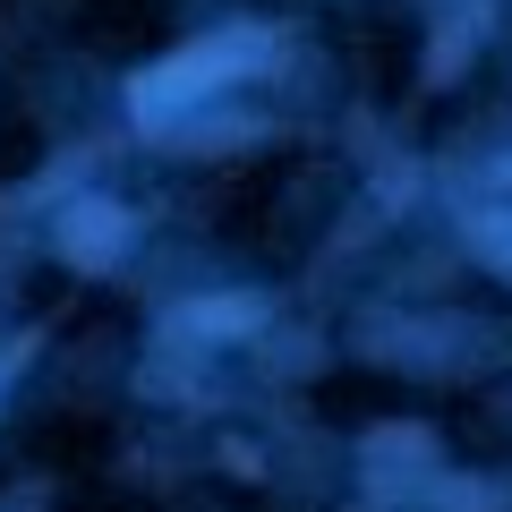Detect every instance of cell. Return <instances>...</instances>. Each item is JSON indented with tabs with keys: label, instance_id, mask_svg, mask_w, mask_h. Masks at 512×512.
<instances>
[{
	"label": "cell",
	"instance_id": "3",
	"mask_svg": "<svg viewBox=\"0 0 512 512\" xmlns=\"http://www.w3.org/2000/svg\"><path fill=\"white\" fill-rule=\"evenodd\" d=\"M478 248H487L495 265H504V274H512V214H495V222H478Z\"/></svg>",
	"mask_w": 512,
	"mask_h": 512
},
{
	"label": "cell",
	"instance_id": "1",
	"mask_svg": "<svg viewBox=\"0 0 512 512\" xmlns=\"http://www.w3.org/2000/svg\"><path fill=\"white\" fill-rule=\"evenodd\" d=\"M248 60H256V35H214V43H197V52H180V60H163V69L137 77V111H146V120H163V111L214 94L222 77H239Z\"/></svg>",
	"mask_w": 512,
	"mask_h": 512
},
{
	"label": "cell",
	"instance_id": "4",
	"mask_svg": "<svg viewBox=\"0 0 512 512\" xmlns=\"http://www.w3.org/2000/svg\"><path fill=\"white\" fill-rule=\"evenodd\" d=\"M504 180H512V171H504Z\"/></svg>",
	"mask_w": 512,
	"mask_h": 512
},
{
	"label": "cell",
	"instance_id": "2",
	"mask_svg": "<svg viewBox=\"0 0 512 512\" xmlns=\"http://www.w3.org/2000/svg\"><path fill=\"white\" fill-rule=\"evenodd\" d=\"M111 248H120V214H111V205H86V214L69 222V256L77 265H103Z\"/></svg>",
	"mask_w": 512,
	"mask_h": 512
}]
</instances>
